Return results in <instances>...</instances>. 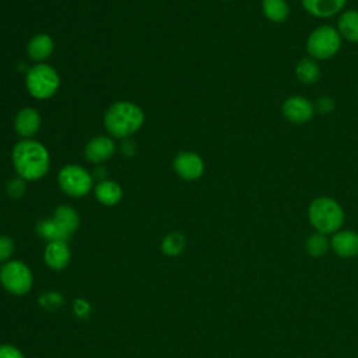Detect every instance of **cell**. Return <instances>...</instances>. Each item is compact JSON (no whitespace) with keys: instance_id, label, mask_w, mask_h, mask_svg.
<instances>
[{"instance_id":"1","label":"cell","mask_w":358,"mask_h":358,"mask_svg":"<svg viewBox=\"0 0 358 358\" xmlns=\"http://www.w3.org/2000/svg\"><path fill=\"white\" fill-rule=\"evenodd\" d=\"M13 165L25 180L43 178L50 168V155L43 144L32 138L18 141L13 148Z\"/></svg>"},{"instance_id":"2","label":"cell","mask_w":358,"mask_h":358,"mask_svg":"<svg viewBox=\"0 0 358 358\" xmlns=\"http://www.w3.org/2000/svg\"><path fill=\"white\" fill-rule=\"evenodd\" d=\"M144 123L143 109L129 101H119L109 106L105 113L103 124L108 133L116 138H127L134 134Z\"/></svg>"},{"instance_id":"3","label":"cell","mask_w":358,"mask_h":358,"mask_svg":"<svg viewBox=\"0 0 358 358\" xmlns=\"http://www.w3.org/2000/svg\"><path fill=\"white\" fill-rule=\"evenodd\" d=\"M308 217L317 232L324 235L337 232L344 222V211L341 206L327 196L316 197L309 204Z\"/></svg>"},{"instance_id":"4","label":"cell","mask_w":358,"mask_h":358,"mask_svg":"<svg viewBox=\"0 0 358 358\" xmlns=\"http://www.w3.org/2000/svg\"><path fill=\"white\" fill-rule=\"evenodd\" d=\"M25 84L28 92L36 99H49L52 98L60 85V78L57 71L46 64L36 63L27 70Z\"/></svg>"},{"instance_id":"5","label":"cell","mask_w":358,"mask_h":358,"mask_svg":"<svg viewBox=\"0 0 358 358\" xmlns=\"http://www.w3.org/2000/svg\"><path fill=\"white\" fill-rule=\"evenodd\" d=\"M341 41L337 28L331 25H320L315 28L306 39L308 55L315 60L331 59L338 53Z\"/></svg>"},{"instance_id":"6","label":"cell","mask_w":358,"mask_h":358,"mask_svg":"<svg viewBox=\"0 0 358 358\" xmlns=\"http://www.w3.org/2000/svg\"><path fill=\"white\" fill-rule=\"evenodd\" d=\"M57 183L60 189L71 197H83L92 189V175L80 165H66L59 171Z\"/></svg>"},{"instance_id":"7","label":"cell","mask_w":358,"mask_h":358,"mask_svg":"<svg viewBox=\"0 0 358 358\" xmlns=\"http://www.w3.org/2000/svg\"><path fill=\"white\" fill-rule=\"evenodd\" d=\"M1 284L14 295L27 294L32 285L31 270L21 262L13 260L3 266L0 271Z\"/></svg>"},{"instance_id":"8","label":"cell","mask_w":358,"mask_h":358,"mask_svg":"<svg viewBox=\"0 0 358 358\" xmlns=\"http://www.w3.org/2000/svg\"><path fill=\"white\" fill-rule=\"evenodd\" d=\"M281 112L288 122L303 124L312 120L315 115V106L309 99L301 95H291L282 102Z\"/></svg>"},{"instance_id":"9","label":"cell","mask_w":358,"mask_h":358,"mask_svg":"<svg viewBox=\"0 0 358 358\" xmlns=\"http://www.w3.org/2000/svg\"><path fill=\"white\" fill-rule=\"evenodd\" d=\"M173 169L185 180H196L204 172L203 158L192 151H182L173 159Z\"/></svg>"},{"instance_id":"10","label":"cell","mask_w":358,"mask_h":358,"mask_svg":"<svg viewBox=\"0 0 358 358\" xmlns=\"http://www.w3.org/2000/svg\"><path fill=\"white\" fill-rule=\"evenodd\" d=\"M115 151H116V144L110 137L96 136L87 143L84 154L90 162L95 165H101L102 162L108 161L115 154Z\"/></svg>"},{"instance_id":"11","label":"cell","mask_w":358,"mask_h":358,"mask_svg":"<svg viewBox=\"0 0 358 358\" xmlns=\"http://www.w3.org/2000/svg\"><path fill=\"white\" fill-rule=\"evenodd\" d=\"M41 115L34 108H22L14 120V130L22 138H31L39 131Z\"/></svg>"},{"instance_id":"12","label":"cell","mask_w":358,"mask_h":358,"mask_svg":"<svg viewBox=\"0 0 358 358\" xmlns=\"http://www.w3.org/2000/svg\"><path fill=\"white\" fill-rule=\"evenodd\" d=\"M348 0H301L305 11L316 18H330L338 14Z\"/></svg>"},{"instance_id":"13","label":"cell","mask_w":358,"mask_h":358,"mask_svg":"<svg viewBox=\"0 0 358 358\" xmlns=\"http://www.w3.org/2000/svg\"><path fill=\"white\" fill-rule=\"evenodd\" d=\"M333 250L341 257H354L358 255V234L354 231H340L331 238Z\"/></svg>"},{"instance_id":"14","label":"cell","mask_w":358,"mask_h":358,"mask_svg":"<svg viewBox=\"0 0 358 358\" xmlns=\"http://www.w3.org/2000/svg\"><path fill=\"white\" fill-rule=\"evenodd\" d=\"M28 56L38 63H42L53 53V41L48 34H38L32 36L27 45Z\"/></svg>"},{"instance_id":"15","label":"cell","mask_w":358,"mask_h":358,"mask_svg":"<svg viewBox=\"0 0 358 358\" xmlns=\"http://www.w3.org/2000/svg\"><path fill=\"white\" fill-rule=\"evenodd\" d=\"M45 262L53 270L64 268L70 262V249L66 242H49L45 249Z\"/></svg>"},{"instance_id":"16","label":"cell","mask_w":358,"mask_h":358,"mask_svg":"<svg viewBox=\"0 0 358 358\" xmlns=\"http://www.w3.org/2000/svg\"><path fill=\"white\" fill-rule=\"evenodd\" d=\"M94 193L96 200L103 206H115L122 200L123 196L120 185L109 179L98 182L94 189Z\"/></svg>"},{"instance_id":"17","label":"cell","mask_w":358,"mask_h":358,"mask_svg":"<svg viewBox=\"0 0 358 358\" xmlns=\"http://www.w3.org/2000/svg\"><path fill=\"white\" fill-rule=\"evenodd\" d=\"M337 31L341 39L358 43V10L344 11L337 21Z\"/></svg>"},{"instance_id":"18","label":"cell","mask_w":358,"mask_h":358,"mask_svg":"<svg viewBox=\"0 0 358 358\" xmlns=\"http://www.w3.org/2000/svg\"><path fill=\"white\" fill-rule=\"evenodd\" d=\"M296 78L305 85H313L320 78V67L312 57L299 59L295 66Z\"/></svg>"},{"instance_id":"19","label":"cell","mask_w":358,"mask_h":358,"mask_svg":"<svg viewBox=\"0 0 358 358\" xmlns=\"http://www.w3.org/2000/svg\"><path fill=\"white\" fill-rule=\"evenodd\" d=\"M36 231L43 239L49 242H66L70 238V234L55 218L39 221Z\"/></svg>"},{"instance_id":"20","label":"cell","mask_w":358,"mask_h":358,"mask_svg":"<svg viewBox=\"0 0 358 358\" xmlns=\"http://www.w3.org/2000/svg\"><path fill=\"white\" fill-rule=\"evenodd\" d=\"M264 17L275 24L284 22L289 15V6L285 0H262Z\"/></svg>"},{"instance_id":"21","label":"cell","mask_w":358,"mask_h":358,"mask_svg":"<svg viewBox=\"0 0 358 358\" xmlns=\"http://www.w3.org/2000/svg\"><path fill=\"white\" fill-rule=\"evenodd\" d=\"M53 218L71 235L80 225V217L77 211L70 206H59L55 211Z\"/></svg>"},{"instance_id":"22","label":"cell","mask_w":358,"mask_h":358,"mask_svg":"<svg viewBox=\"0 0 358 358\" xmlns=\"http://www.w3.org/2000/svg\"><path fill=\"white\" fill-rule=\"evenodd\" d=\"M186 241L185 236L179 232H172L169 235H166L162 241V250L168 255V256H176L179 255L183 249H185Z\"/></svg>"},{"instance_id":"23","label":"cell","mask_w":358,"mask_h":358,"mask_svg":"<svg viewBox=\"0 0 358 358\" xmlns=\"http://www.w3.org/2000/svg\"><path fill=\"white\" fill-rule=\"evenodd\" d=\"M327 249H329V242H327L324 234L316 232V234H312L306 239V250L313 257L323 256L327 252Z\"/></svg>"},{"instance_id":"24","label":"cell","mask_w":358,"mask_h":358,"mask_svg":"<svg viewBox=\"0 0 358 358\" xmlns=\"http://www.w3.org/2000/svg\"><path fill=\"white\" fill-rule=\"evenodd\" d=\"M27 190V180L22 178H14L7 183V193L13 199H20Z\"/></svg>"},{"instance_id":"25","label":"cell","mask_w":358,"mask_h":358,"mask_svg":"<svg viewBox=\"0 0 358 358\" xmlns=\"http://www.w3.org/2000/svg\"><path fill=\"white\" fill-rule=\"evenodd\" d=\"M14 252V242L11 238L1 235L0 236V262H4L10 259V256Z\"/></svg>"},{"instance_id":"26","label":"cell","mask_w":358,"mask_h":358,"mask_svg":"<svg viewBox=\"0 0 358 358\" xmlns=\"http://www.w3.org/2000/svg\"><path fill=\"white\" fill-rule=\"evenodd\" d=\"M313 106H315V110L327 115V113H330V112L334 109V101H333L330 96L323 95V96H320V98L315 102Z\"/></svg>"},{"instance_id":"27","label":"cell","mask_w":358,"mask_h":358,"mask_svg":"<svg viewBox=\"0 0 358 358\" xmlns=\"http://www.w3.org/2000/svg\"><path fill=\"white\" fill-rule=\"evenodd\" d=\"M0 358H24L20 350L13 345H1L0 347Z\"/></svg>"},{"instance_id":"28","label":"cell","mask_w":358,"mask_h":358,"mask_svg":"<svg viewBox=\"0 0 358 358\" xmlns=\"http://www.w3.org/2000/svg\"><path fill=\"white\" fill-rule=\"evenodd\" d=\"M120 151H122V154L126 155V157L134 155V152H136V144H134V141H133V140H124V141L122 143V145H120Z\"/></svg>"},{"instance_id":"29","label":"cell","mask_w":358,"mask_h":358,"mask_svg":"<svg viewBox=\"0 0 358 358\" xmlns=\"http://www.w3.org/2000/svg\"><path fill=\"white\" fill-rule=\"evenodd\" d=\"M106 173H108L106 168H103L102 165H96L95 169H94L92 178H94V179H99V182H101V180H105V179H106Z\"/></svg>"},{"instance_id":"30","label":"cell","mask_w":358,"mask_h":358,"mask_svg":"<svg viewBox=\"0 0 358 358\" xmlns=\"http://www.w3.org/2000/svg\"><path fill=\"white\" fill-rule=\"evenodd\" d=\"M222 1H229V0H222Z\"/></svg>"}]
</instances>
